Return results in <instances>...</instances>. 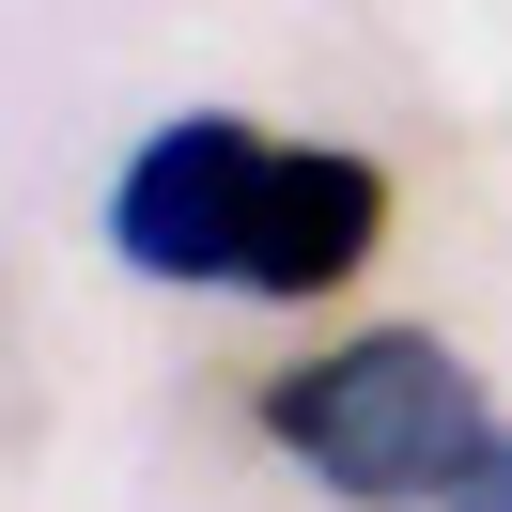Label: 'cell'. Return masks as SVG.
Returning <instances> with one entry per match:
<instances>
[{"label": "cell", "mask_w": 512, "mask_h": 512, "mask_svg": "<svg viewBox=\"0 0 512 512\" xmlns=\"http://www.w3.org/2000/svg\"><path fill=\"white\" fill-rule=\"evenodd\" d=\"M373 249H388V171H373V156H342V140H280L264 218H249V280H233V295L311 311V295H342Z\"/></svg>", "instance_id": "3957f363"}, {"label": "cell", "mask_w": 512, "mask_h": 512, "mask_svg": "<svg viewBox=\"0 0 512 512\" xmlns=\"http://www.w3.org/2000/svg\"><path fill=\"white\" fill-rule=\"evenodd\" d=\"M264 435L357 512H419L497 450L481 419V373L435 342V326H373V342H326L295 373H264Z\"/></svg>", "instance_id": "6da1fadb"}, {"label": "cell", "mask_w": 512, "mask_h": 512, "mask_svg": "<svg viewBox=\"0 0 512 512\" xmlns=\"http://www.w3.org/2000/svg\"><path fill=\"white\" fill-rule=\"evenodd\" d=\"M264 171H280V140L233 125V109H187V125H156L125 156V187H109V249L140 264V280H249V218H264Z\"/></svg>", "instance_id": "7a4b0ae2"}, {"label": "cell", "mask_w": 512, "mask_h": 512, "mask_svg": "<svg viewBox=\"0 0 512 512\" xmlns=\"http://www.w3.org/2000/svg\"><path fill=\"white\" fill-rule=\"evenodd\" d=\"M435 512H512V435H497V450H481V466H466V481H450V497H435Z\"/></svg>", "instance_id": "277c9868"}]
</instances>
